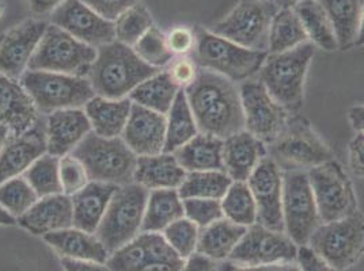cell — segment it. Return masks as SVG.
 I'll return each instance as SVG.
<instances>
[{
  "label": "cell",
  "mask_w": 364,
  "mask_h": 271,
  "mask_svg": "<svg viewBox=\"0 0 364 271\" xmlns=\"http://www.w3.org/2000/svg\"><path fill=\"white\" fill-rule=\"evenodd\" d=\"M183 90L201 133L226 140L245 131L241 94L228 77L201 68Z\"/></svg>",
  "instance_id": "obj_1"
},
{
  "label": "cell",
  "mask_w": 364,
  "mask_h": 271,
  "mask_svg": "<svg viewBox=\"0 0 364 271\" xmlns=\"http://www.w3.org/2000/svg\"><path fill=\"white\" fill-rule=\"evenodd\" d=\"M158 72L137 56L134 48L113 41L97 48V59L91 67L89 80L95 95L122 99Z\"/></svg>",
  "instance_id": "obj_2"
},
{
  "label": "cell",
  "mask_w": 364,
  "mask_h": 271,
  "mask_svg": "<svg viewBox=\"0 0 364 271\" xmlns=\"http://www.w3.org/2000/svg\"><path fill=\"white\" fill-rule=\"evenodd\" d=\"M314 52V44L307 41L282 53H268L258 71L259 82L289 113L304 106V80Z\"/></svg>",
  "instance_id": "obj_3"
},
{
  "label": "cell",
  "mask_w": 364,
  "mask_h": 271,
  "mask_svg": "<svg viewBox=\"0 0 364 271\" xmlns=\"http://www.w3.org/2000/svg\"><path fill=\"white\" fill-rule=\"evenodd\" d=\"M71 155L85 166L90 181L116 186L134 183L137 156L120 137L107 138L91 131Z\"/></svg>",
  "instance_id": "obj_4"
},
{
  "label": "cell",
  "mask_w": 364,
  "mask_h": 271,
  "mask_svg": "<svg viewBox=\"0 0 364 271\" xmlns=\"http://www.w3.org/2000/svg\"><path fill=\"white\" fill-rule=\"evenodd\" d=\"M195 35V59L198 65L231 82H245L256 75L268 56V52L243 48L211 31L198 29Z\"/></svg>",
  "instance_id": "obj_5"
},
{
  "label": "cell",
  "mask_w": 364,
  "mask_h": 271,
  "mask_svg": "<svg viewBox=\"0 0 364 271\" xmlns=\"http://www.w3.org/2000/svg\"><path fill=\"white\" fill-rule=\"evenodd\" d=\"M149 196L150 190L136 182L119 186L95 232L109 254L117 251L141 232Z\"/></svg>",
  "instance_id": "obj_6"
},
{
  "label": "cell",
  "mask_w": 364,
  "mask_h": 271,
  "mask_svg": "<svg viewBox=\"0 0 364 271\" xmlns=\"http://www.w3.org/2000/svg\"><path fill=\"white\" fill-rule=\"evenodd\" d=\"M95 59V48L76 40L55 25H49L28 70L87 77Z\"/></svg>",
  "instance_id": "obj_7"
},
{
  "label": "cell",
  "mask_w": 364,
  "mask_h": 271,
  "mask_svg": "<svg viewBox=\"0 0 364 271\" xmlns=\"http://www.w3.org/2000/svg\"><path fill=\"white\" fill-rule=\"evenodd\" d=\"M21 84L31 95L37 110L46 114L79 109L95 96L89 77L28 70L21 76Z\"/></svg>",
  "instance_id": "obj_8"
},
{
  "label": "cell",
  "mask_w": 364,
  "mask_h": 271,
  "mask_svg": "<svg viewBox=\"0 0 364 271\" xmlns=\"http://www.w3.org/2000/svg\"><path fill=\"white\" fill-rule=\"evenodd\" d=\"M310 248L337 271L350 269L364 254V214L323 223L311 235Z\"/></svg>",
  "instance_id": "obj_9"
},
{
  "label": "cell",
  "mask_w": 364,
  "mask_h": 271,
  "mask_svg": "<svg viewBox=\"0 0 364 271\" xmlns=\"http://www.w3.org/2000/svg\"><path fill=\"white\" fill-rule=\"evenodd\" d=\"M269 145V157L286 171L310 170L333 160L331 150L304 117L289 118L282 133Z\"/></svg>",
  "instance_id": "obj_10"
},
{
  "label": "cell",
  "mask_w": 364,
  "mask_h": 271,
  "mask_svg": "<svg viewBox=\"0 0 364 271\" xmlns=\"http://www.w3.org/2000/svg\"><path fill=\"white\" fill-rule=\"evenodd\" d=\"M279 11L274 1L240 0L232 11L213 26V33L238 45L268 52L273 16Z\"/></svg>",
  "instance_id": "obj_11"
},
{
  "label": "cell",
  "mask_w": 364,
  "mask_h": 271,
  "mask_svg": "<svg viewBox=\"0 0 364 271\" xmlns=\"http://www.w3.org/2000/svg\"><path fill=\"white\" fill-rule=\"evenodd\" d=\"M284 232L296 245H307L318 228V209L313 189L304 171H287L283 175Z\"/></svg>",
  "instance_id": "obj_12"
},
{
  "label": "cell",
  "mask_w": 364,
  "mask_h": 271,
  "mask_svg": "<svg viewBox=\"0 0 364 271\" xmlns=\"http://www.w3.org/2000/svg\"><path fill=\"white\" fill-rule=\"evenodd\" d=\"M321 223H332L356 211V196L348 174L329 160L307 171Z\"/></svg>",
  "instance_id": "obj_13"
},
{
  "label": "cell",
  "mask_w": 364,
  "mask_h": 271,
  "mask_svg": "<svg viewBox=\"0 0 364 271\" xmlns=\"http://www.w3.org/2000/svg\"><path fill=\"white\" fill-rule=\"evenodd\" d=\"M298 245L287 233L268 229L261 224L247 226L242 239L228 258L243 267H261L296 260Z\"/></svg>",
  "instance_id": "obj_14"
},
{
  "label": "cell",
  "mask_w": 364,
  "mask_h": 271,
  "mask_svg": "<svg viewBox=\"0 0 364 271\" xmlns=\"http://www.w3.org/2000/svg\"><path fill=\"white\" fill-rule=\"evenodd\" d=\"M245 129L271 144L289 122V111L279 105L259 80H245L241 87Z\"/></svg>",
  "instance_id": "obj_15"
},
{
  "label": "cell",
  "mask_w": 364,
  "mask_h": 271,
  "mask_svg": "<svg viewBox=\"0 0 364 271\" xmlns=\"http://www.w3.org/2000/svg\"><path fill=\"white\" fill-rule=\"evenodd\" d=\"M50 21L52 25L95 49L116 41L114 22L98 16L82 0H64L52 13Z\"/></svg>",
  "instance_id": "obj_16"
},
{
  "label": "cell",
  "mask_w": 364,
  "mask_h": 271,
  "mask_svg": "<svg viewBox=\"0 0 364 271\" xmlns=\"http://www.w3.org/2000/svg\"><path fill=\"white\" fill-rule=\"evenodd\" d=\"M257 205V223L284 232L283 220V174L269 156L259 162L246 181Z\"/></svg>",
  "instance_id": "obj_17"
},
{
  "label": "cell",
  "mask_w": 364,
  "mask_h": 271,
  "mask_svg": "<svg viewBox=\"0 0 364 271\" xmlns=\"http://www.w3.org/2000/svg\"><path fill=\"white\" fill-rule=\"evenodd\" d=\"M46 21H26L0 37V72L11 79L25 74L37 46L43 40Z\"/></svg>",
  "instance_id": "obj_18"
},
{
  "label": "cell",
  "mask_w": 364,
  "mask_h": 271,
  "mask_svg": "<svg viewBox=\"0 0 364 271\" xmlns=\"http://www.w3.org/2000/svg\"><path fill=\"white\" fill-rule=\"evenodd\" d=\"M165 114L132 104L122 140L136 156H152L164 152L166 141Z\"/></svg>",
  "instance_id": "obj_19"
},
{
  "label": "cell",
  "mask_w": 364,
  "mask_h": 271,
  "mask_svg": "<svg viewBox=\"0 0 364 271\" xmlns=\"http://www.w3.org/2000/svg\"><path fill=\"white\" fill-rule=\"evenodd\" d=\"M46 153V126L37 121L29 131L11 136L0 152V184L22 175Z\"/></svg>",
  "instance_id": "obj_20"
},
{
  "label": "cell",
  "mask_w": 364,
  "mask_h": 271,
  "mask_svg": "<svg viewBox=\"0 0 364 271\" xmlns=\"http://www.w3.org/2000/svg\"><path fill=\"white\" fill-rule=\"evenodd\" d=\"M178 255L162 233L141 232L135 239L110 254L107 266L110 271H140L152 262Z\"/></svg>",
  "instance_id": "obj_21"
},
{
  "label": "cell",
  "mask_w": 364,
  "mask_h": 271,
  "mask_svg": "<svg viewBox=\"0 0 364 271\" xmlns=\"http://www.w3.org/2000/svg\"><path fill=\"white\" fill-rule=\"evenodd\" d=\"M46 153L63 157L90 133L91 123L80 109H64L49 114L46 125Z\"/></svg>",
  "instance_id": "obj_22"
},
{
  "label": "cell",
  "mask_w": 364,
  "mask_h": 271,
  "mask_svg": "<svg viewBox=\"0 0 364 271\" xmlns=\"http://www.w3.org/2000/svg\"><path fill=\"white\" fill-rule=\"evenodd\" d=\"M16 223L37 236L71 228L74 226L71 197L55 194L38 198L29 211L16 219Z\"/></svg>",
  "instance_id": "obj_23"
},
{
  "label": "cell",
  "mask_w": 364,
  "mask_h": 271,
  "mask_svg": "<svg viewBox=\"0 0 364 271\" xmlns=\"http://www.w3.org/2000/svg\"><path fill=\"white\" fill-rule=\"evenodd\" d=\"M37 121V107L21 82L0 72V125L7 126L11 136H19Z\"/></svg>",
  "instance_id": "obj_24"
},
{
  "label": "cell",
  "mask_w": 364,
  "mask_h": 271,
  "mask_svg": "<svg viewBox=\"0 0 364 271\" xmlns=\"http://www.w3.org/2000/svg\"><path fill=\"white\" fill-rule=\"evenodd\" d=\"M268 156L265 143L247 131L230 136L223 145L225 172L234 182H246L262 159Z\"/></svg>",
  "instance_id": "obj_25"
},
{
  "label": "cell",
  "mask_w": 364,
  "mask_h": 271,
  "mask_svg": "<svg viewBox=\"0 0 364 271\" xmlns=\"http://www.w3.org/2000/svg\"><path fill=\"white\" fill-rule=\"evenodd\" d=\"M119 186L90 181L71 197L74 226L89 233H95L101 224L112 197Z\"/></svg>",
  "instance_id": "obj_26"
},
{
  "label": "cell",
  "mask_w": 364,
  "mask_h": 271,
  "mask_svg": "<svg viewBox=\"0 0 364 271\" xmlns=\"http://www.w3.org/2000/svg\"><path fill=\"white\" fill-rule=\"evenodd\" d=\"M44 240L61 258L89 260L107 265L110 254L95 233H89L75 226L46 233Z\"/></svg>",
  "instance_id": "obj_27"
},
{
  "label": "cell",
  "mask_w": 364,
  "mask_h": 271,
  "mask_svg": "<svg viewBox=\"0 0 364 271\" xmlns=\"http://www.w3.org/2000/svg\"><path fill=\"white\" fill-rule=\"evenodd\" d=\"M174 153H159L152 156H139L134 182L147 190L178 189L186 177Z\"/></svg>",
  "instance_id": "obj_28"
},
{
  "label": "cell",
  "mask_w": 364,
  "mask_h": 271,
  "mask_svg": "<svg viewBox=\"0 0 364 271\" xmlns=\"http://www.w3.org/2000/svg\"><path fill=\"white\" fill-rule=\"evenodd\" d=\"M225 140L215 136L198 133L174 152L176 159L186 172L225 171Z\"/></svg>",
  "instance_id": "obj_29"
},
{
  "label": "cell",
  "mask_w": 364,
  "mask_h": 271,
  "mask_svg": "<svg viewBox=\"0 0 364 271\" xmlns=\"http://www.w3.org/2000/svg\"><path fill=\"white\" fill-rule=\"evenodd\" d=\"M131 109L132 101L129 98L107 99L95 95L86 104L85 113L95 135L113 138L122 135Z\"/></svg>",
  "instance_id": "obj_30"
},
{
  "label": "cell",
  "mask_w": 364,
  "mask_h": 271,
  "mask_svg": "<svg viewBox=\"0 0 364 271\" xmlns=\"http://www.w3.org/2000/svg\"><path fill=\"white\" fill-rule=\"evenodd\" d=\"M201 229L196 253L216 262L230 258L242 239L247 226H238L223 217Z\"/></svg>",
  "instance_id": "obj_31"
},
{
  "label": "cell",
  "mask_w": 364,
  "mask_h": 271,
  "mask_svg": "<svg viewBox=\"0 0 364 271\" xmlns=\"http://www.w3.org/2000/svg\"><path fill=\"white\" fill-rule=\"evenodd\" d=\"M182 217H185L183 202L177 189L151 190L144 211L141 232L161 233L171 223Z\"/></svg>",
  "instance_id": "obj_32"
},
{
  "label": "cell",
  "mask_w": 364,
  "mask_h": 271,
  "mask_svg": "<svg viewBox=\"0 0 364 271\" xmlns=\"http://www.w3.org/2000/svg\"><path fill=\"white\" fill-rule=\"evenodd\" d=\"M333 25L334 34L340 49L355 45L364 0H318Z\"/></svg>",
  "instance_id": "obj_33"
},
{
  "label": "cell",
  "mask_w": 364,
  "mask_h": 271,
  "mask_svg": "<svg viewBox=\"0 0 364 271\" xmlns=\"http://www.w3.org/2000/svg\"><path fill=\"white\" fill-rule=\"evenodd\" d=\"M180 90L181 89L171 79L168 71L158 72L140 83L129 94V99L136 105L166 116Z\"/></svg>",
  "instance_id": "obj_34"
},
{
  "label": "cell",
  "mask_w": 364,
  "mask_h": 271,
  "mask_svg": "<svg viewBox=\"0 0 364 271\" xmlns=\"http://www.w3.org/2000/svg\"><path fill=\"white\" fill-rule=\"evenodd\" d=\"M166 118V141L164 148L165 153H174L198 135V123L183 89L178 91L167 113Z\"/></svg>",
  "instance_id": "obj_35"
},
{
  "label": "cell",
  "mask_w": 364,
  "mask_h": 271,
  "mask_svg": "<svg viewBox=\"0 0 364 271\" xmlns=\"http://www.w3.org/2000/svg\"><path fill=\"white\" fill-rule=\"evenodd\" d=\"M292 9L299 16L309 40L325 50L338 49L333 25L318 0H302Z\"/></svg>",
  "instance_id": "obj_36"
},
{
  "label": "cell",
  "mask_w": 364,
  "mask_h": 271,
  "mask_svg": "<svg viewBox=\"0 0 364 271\" xmlns=\"http://www.w3.org/2000/svg\"><path fill=\"white\" fill-rule=\"evenodd\" d=\"M309 37L294 9H279L269 29L268 53H282L307 43Z\"/></svg>",
  "instance_id": "obj_37"
},
{
  "label": "cell",
  "mask_w": 364,
  "mask_h": 271,
  "mask_svg": "<svg viewBox=\"0 0 364 271\" xmlns=\"http://www.w3.org/2000/svg\"><path fill=\"white\" fill-rule=\"evenodd\" d=\"M232 182L225 171H195L186 174L181 186L177 190L182 199H222L226 196Z\"/></svg>",
  "instance_id": "obj_38"
},
{
  "label": "cell",
  "mask_w": 364,
  "mask_h": 271,
  "mask_svg": "<svg viewBox=\"0 0 364 271\" xmlns=\"http://www.w3.org/2000/svg\"><path fill=\"white\" fill-rule=\"evenodd\" d=\"M220 202L223 216L230 221L242 226L257 223V205L246 182H232Z\"/></svg>",
  "instance_id": "obj_39"
},
{
  "label": "cell",
  "mask_w": 364,
  "mask_h": 271,
  "mask_svg": "<svg viewBox=\"0 0 364 271\" xmlns=\"http://www.w3.org/2000/svg\"><path fill=\"white\" fill-rule=\"evenodd\" d=\"M25 179L40 198L63 194L60 182V159L49 153L43 155L25 172Z\"/></svg>",
  "instance_id": "obj_40"
},
{
  "label": "cell",
  "mask_w": 364,
  "mask_h": 271,
  "mask_svg": "<svg viewBox=\"0 0 364 271\" xmlns=\"http://www.w3.org/2000/svg\"><path fill=\"white\" fill-rule=\"evenodd\" d=\"M151 28V16L147 9L139 1L114 21L116 41L134 48L137 41Z\"/></svg>",
  "instance_id": "obj_41"
},
{
  "label": "cell",
  "mask_w": 364,
  "mask_h": 271,
  "mask_svg": "<svg viewBox=\"0 0 364 271\" xmlns=\"http://www.w3.org/2000/svg\"><path fill=\"white\" fill-rule=\"evenodd\" d=\"M38 198L25 177L19 175L0 184V205L16 219L29 211Z\"/></svg>",
  "instance_id": "obj_42"
},
{
  "label": "cell",
  "mask_w": 364,
  "mask_h": 271,
  "mask_svg": "<svg viewBox=\"0 0 364 271\" xmlns=\"http://www.w3.org/2000/svg\"><path fill=\"white\" fill-rule=\"evenodd\" d=\"M134 49L141 60L156 70L173 60V52L167 45L166 35L154 26L137 41Z\"/></svg>",
  "instance_id": "obj_43"
},
{
  "label": "cell",
  "mask_w": 364,
  "mask_h": 271,
  "mask_svg": "<svg viewBox=\"0 0 364 271\" xmlns=\"http://www.w3.org/2000/svg\"><path fill=\"white\" fill-rule=\"evenodd\" d=\"M198 236V226L186 217L171 223L164 231V238L166 239L168 245L185 260L196 253Z\"/></svg>",
  "instance_id": "obj_44"
},
{
  "label": "cell",
  "mask_w": 364,
  "mask_h": 271,
  "mask_svg": "<svg viewBox=\"0 0 364 271\" xmlns=\"http://www.w3.org/2000/svg\"><path fill=\"white\" fill-rule=\"evenodd\" d=\"M182 202L185 217L195 223L198 228H205L225 217L220 199L186 198L182 199Z\"/></svg>",
  "instance_id": "obj_45"
},
{
  "label": "cell",
  "mask_w": 364,
  "mask_h": 271,
  "mask_svg": "<svg viewBox=\"0 0 364 271\" xmlns=\"http://www.w3.org/2000/svg\"><path fill=\"white\" fill-rule=\"evenodd\" d=\"M60 182L63 194L73 197L90 179L85 166L73 155H65L60 159Z\"/></svg>",
  "instance_id": "obj_46"
},
{
  "label": "cell",
  "mask_w": 364,
  "mask_h": 271,
  "mask_svg": "<svg viewBox=\"0 0 364 271\" xmlns=\"http://www.w3.org/2000/svg\"><path fill=\"white\" fill-rule=\"evenodd\" d=\"M98 16L114 22L124 11L139 3V0H82Z\"/></svg>",
  "instance_id": "obj_47"
},
{
  "label": "cell",
  "mask_w": 364,
  "mask_h": 271,
  "mask_svg": "<svg viewBox=\"0 0 364 271\" xmlns=\"http://www.w3.org/2000/svg\"><path fill=\"white\" fill-rule=\"evenodd\" d=\"M167 45L177 55H186L196 46V35L188 28H176L166 35Z\"/></svg>",
  "instance_id": "obj_48"
},
{
  "label": "cell",
  "mask_w": 364,
  "mask_h": 271,
  "mask_svg": "<svg viewBox=\"0 0 364 271\" xmlns=\"http://www.w3.org/2000/svg\"><path fill=\"white\" fill-rule=\"evenodd\" d=\"M168 74L180 89H186L195 82L198 71L195 61H191V59H178L171 64Z\"/></svg>",
  "instance_id": "obj_49"
},
{
  "label": "cell",
  "mask_w": 364,
  "mask_h": 271,
  "mask_svg": "<svg viewBox=\"0 0 364 271\" xmlns=\"http://www.w3.org/2000/svg\"><path fill=\"white\" fill-rule=\"evenodd\" d=\"M296 260L301 271H337L307 245L298 250Z\"/></svg>",
  "instance_id": "obj_50"
},
{
  "label": "cell",
  "mask_w": 364,
  "mask_h": 271,
  "mask_svg": "<svg viewBox=\"0 0 364 271\" xmlns=\"http://www.w3.org/2000/svg\"><path fill=\"white\" fill-rule=\"evenodd\" d=\"M349 166L353 174L364 177V133H358L349 144Z\"/></svg>",
  "instance_id": "obj_51"
},
{
  "label": "cell",
  "mask_w": 364,
  "mask_h": 271,
  "mask_svg": "<svg viewBox=\"0 0 364 271\" xmlns=\"http://www.w3.org/2000/svg\"><path fill=\"white\" fill-rule=\"evenodd\" d=\"M219 271H301L299 266L294 262L291 263H277V265H269V266H261V267H243L238 266L232 262H223L219 266Z\"/></svg>",
  "instance_id": "obj_52"
},
{
  "label": "cell",
  "mask_w": 364,
  "mask_h": 271,
  "mask_svg": "<svg viewBox=\"0 0 364 271\" xmlns=\"http://www.w3.org/2000/svg\"><path fill=\"white\" fill-rule=\"evenodd\" d=\"M181 271H219V266L213 259L195 253L185 260Z\"/></svg>",
  "instance_id": "obj_53"
},
{
  "label": "cell",
  "mask_w": 364,
  "mask_h": 271,
  "mask_svg": "<svg viewBox=\"0 0 364 271\" xmlns=\"http://www.w3.org/2000/svg\"><path fill=\"white\" fill-rule=\"evenodd\" d=\"M61 266L64 271H110L104 263L77 260L71 258H61Z\"/></svg>",
  "instance_id": "obj_54"
},
{
  "label": "cell",
  "mask_w": 364,
  "mask_h": 271,
  "mask_svg": "<svg viewBox=\"0 0 364 271\" xmlns=\"http://www.w3.org/2000/svg\"><path fill=\"white\" fill-rule=\"evenodd\" d=\"M64 0H29L31 13L36 16L52 14Z\"/></svg>",
  "instance_id": "obj_55"
},
{
  "label": "cell",
  "mask_w": 364,
  "mask_h": 271,
  "mask_svg": "<svg viewBox=\"0 0 364 271\" xmlns=\"http://www.w3.org/2000/svg\"><path fill=\"white\" fill-rule=\"evenodd\" d=\"M349 121L358 133H364V105L353 106L349 110Z\"/></svg>",
  "instance_id": "obj_56"
},
{
  "label": "cell",
  "mask_w": 364,
  "mask_h": 271,
  "mask_svg": "<svg viewBox=\"0 0 364 271\" xmlns=\"http://www.w3.org/2000/svg\"><path fill=\"white\" fill-rule=\"evenodd\" d=\"M14 224H16V217H13L0 205V226H14Z\"/></svg>",
  "instance_id": "obj_57"
},
{
  "label": "cell",
  "mask_w": 364,
  "mask_h": 271,
  "mask_svg": "<svg viewBox=\"0 0 364 271\" xmlns=\"http://www.w3.org/2000/svg\"><path fill=\"white\" fill-rule=\"evenodd\" d=\"M10 137H11L10 129L7 126H4V125H0V152L3 150V147L7 144Z\"/></svg>",
  "instance_id": "obj_58"
},
{
  "label": "cell",
  "mask_w": 364,
  "mask_h": 271,
  "mask_svg": "<svg viewBox=\"0 0 364 271\" xmlns=\"http://www.w3.org/2000/svg\"><path fill=\"white\" fill-rule=\"evenodd\" d=\"M355 45H364V3L363 11H362V19H360V26H359V33H358V37H356Z\"/></svg>",
  "instance_id": "obj_59"
},
{
  "label": "cell",
  "mask_w": 364,
  "mask_h": 271,
  "mask_svg": "<svg viewBox=\"0 0 364 271\" xmlns=\"http://www.w3.org/2000/svg\"><path fill=\"white\" fill-rule=\"evenodd\" d=\"M302 0H274L276 6L279 9H292L295 4H298Z\"/></svg>",
  "instance_id": "obj_60"
},
{
  "label": "cell",
  "mask_w": 364,
  "mask_h": 271,
  "mask_svg": "<svg viewBox=\"0 0 364 271\" xmlns=\"http://www.w3.org/2000/svg\"><path fill=\"white\" fill-rule=\"evenodd\" d=\"M269 1H274V0H269Z\"/></svg>",
  "instance_id": "obj_61"
}]
</instances>
